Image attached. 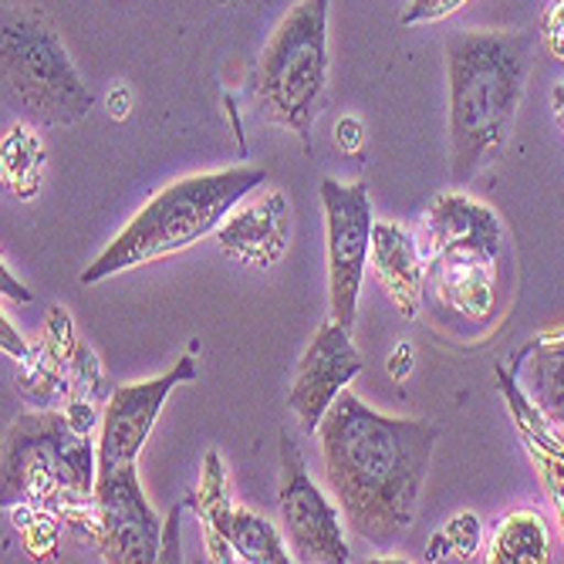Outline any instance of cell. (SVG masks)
<instances>
[{
	"label": "cell",
	"mask_w": 564,
	"mask_h": 564,
	"mask_svg": "<svg viewBox=\"0 0 564 564\" xmlns=\"http://www.w3.org/2000/svg\"><path fill=\"white\" fill-rule=\"evenodd\" d=\"M325 477L348 531L376 547H392L416 518L440 426L376 413L341 392L322 426Z\"/></svg>",
	"instance_id": "1"
},
{
	"label": "cell",
	"mask_w": 564,
	"mask_h": 564,
	"mask_svg": "<svg viewBox=\"0 0 564 564\" xmlns=\"http://www.w3.org/2000/svg\"><path fill=\"white\" fill-rule=\"evenodd\" d=\"M531 31H456L446 37L453 183H470L507 152L531 72Z\"/></svg>",
	"instance_id": "2"
},
{
	"label": "cell",
	"mask_w": 564,
	"mask_h": 564,
	"mask_svg": "<svg viewBox=\"0 0 564 564\" xmlns=\"http://www.w3.org/2000/svg\"><path fill=\"white\" fill-rule=\"evenodd\" d=\"M264 180L268 173L261 166H230L176 180L152 196L126 224V230L82 271V284H98L217 234L220 224L237 210V203L264 186Z\"/></svg>",
	"instance_id": "3"
},
{
	"label": "cell",
	"mask_w": 564,
	"mask_h": 564,
	"mask_svg": "<svg viewBox=\"0 0 564 564\" xmlns=\"http://www.w3.org/2000/svg\"><path fill=\"white\" fill-rule=\"evenodd\" d=\"M0 68L11 106L34 122L78 126L91 112V88L82 82L55 24L37 8L4 11Z\"/></svg>",
	"instance_id": "4"
},
{
	"label": "cell",
	"mask_w": 564,
	"mask_h": 564,
	"mask_svg": "<svg viewBox=\"0 0 564 564\" xmlns=\"http://www.w3.org/2000/svg\"><path fill=\"white\" fill-rule=\"evenodd\" d=\"M91 433H78L65 409H34L11 423L4 436V500L58 510L95 494Z\"/></svg>",
	"instance_id": "5"
},
{
	"label": "cell",
	"mask_w": 564,
	"mask_h": 564,
	"mask_svg": "<svg viewBox=\"0 0 564 564\" xmlns=\"http://www.w3.org/2000/svg\"><path fill=\"white\" fill-rule=\"evenodd\" d=\"M328 11L332 0H301L268 41L258 72V106L274 122L291 129L304 152H312V126L328 91Z\"/></svg>",
	"instance_id": "6"
},
{
	"label": "cell",
	"mask_w": 564,
	"mask_h": 564,
	"mask_svg": "<svg viewBox=\"0 0 564 564\" xmlns=\"http://www.w3.org/2000/svg\"><path fill=\"white\" fill-rule=\"evenodd\" d=\"M322 207H325V234H328V294L332 318L351 332L358 315V291L372 258V203L369 183H338L322 180Z\"/></svg>",
	"instance_id": "7"
},
{
	"label": "cell",
	"mask_w": 564,
	"mask_h": 564,
	"mask_svg": "<svg viewBox=\"0 0 564 564\" xmlns=\"http://www.w3.org/2000/svg\"><path fill=\"white\" fill-rule=\"evenodd\" d=\"M281 456V534L291 547V557L301 564H345L351 561L345 531H341V507H335L318 484L307 477L304 459L288 433L278 436Z\"/></svg>",
	"instance_id": "8"
},
{
	"label": "cell",
	"mask_w": 564,
	"mask_h": 564,
	"mask_svg": "<svg viewBox=\"0 0 564 564\" xmlns=\"http://www.w3.org/2000/svg\"><path fill=\"white\" fill-rule=\"evenodd\" d=\"M193 510L207 531V554L210 561H240L250 564H288L294 561L271 521L253 514L247 507H237L230 497V480L217 449L203 456V480L193 497Z\"/></svg>",
	"instance_id": "9"
},
{
	"label": "cell",
	"mask_w": 564,
	"mask_h": 564,
	"mask_svg": "<svg viewBox=\"0 0 564 564\" xmlns=\"http://www.w3.org/2000/svg\"><path fill=\"white\" fill-rule=\"evenodd\" d=\"M98 551L112 564H149L163 557V521L142 494L135 464L98 474Z\"/></svg>",
	"instance_id": "10"
},
{
	"label": "cell",
	"mask_w": 564,
	"mask_h": 564,
	"mask_svg": "<svg viewBox=\"0 0 564 564\" xmlns=\"http://www.w3.org/2000/svg\"><path fill=\"white\" fill-rule=\"evenodd\" d=\"M196 351V348H193ZM183 355L180 362L145 382L119 386L112 399L106 402V413H101V443H98V474H109L116 467L135 464L139 449L145 446L152 423H156L160 409L166 405L170 392L183 382L196 379V358Z\"/></svg>",
	"instance_id": "11"
},
{
	"label": "cell",
	"mask_w": 564,
	"mask_h": 564,
	"mask_svg": "<svg viewBox=\"0 0 564 564\" xmlns=\"http://www.w3.org/2000/svg\"><path fill=\"white\" fill-rule=\"evenodd\" d=\"M362 355L351 345L348 328L338 325L335 318L325 322L312 345L304 348V358L297 366V379L291 386V409L301 423L304 433H318L325 413L332 409V402L345 392V386L362 372Z\"/></svg>",
	"instance_id": "12"
},
{
	"label": "cell",
	"mask_w": 564,
	"mask_h": 564,
	"mask_svg": "<svg viewBox=\"0 0 564 564\" xmlns=\"http://www.w3.org/2000/svg\"><path fill=\"white\" fill-rule=\"evenodd\" d=\"M503 227L497 214L467 193H443L426 210V250L430 258H480L497 261Z\"/></svg>",
	"instance_id": "13"
},
{
	"label": "cell",
	"mask_w": 564,
	"mask_h": 564,
	"mask_svg": "<svg viewBox=\"0 0 564 564\" xmlns=\"http://www.w3.org/2000/svg\"><path fill=\"white\" fill-rule=\"evenodd\" d=\"M220 247L240 264L271 268L284 258L291 240V210L281 189H268L250 203H237V210L217 230Z\"/></svg>",
	"instance_id": "14"
},
{
	"label": "cell",
	"mask_w": 564,
	"mask_h": 564,
	"mask_svg": "<svg viewBox=\"0 0 564 564\" xmlns=\"http://www.w3.org/2000/svg\"><path fill=\"white\" fill-rule=\"evenodd\" d=\"M78 348V335L72 315L62 304L47 312V325L31 351V358L18 372V392L34 409H55L72 399V358Z\"/></svg>",
	"instance_id": "15"
},
{
	"label": "cell",
	"mask_w": 564,
	"mask_h": 564,
	"mask_svg": "<svg viewBox=\"0 0 564 564\" xmlns=\"http://www.w3.org/2000/svg\"><path fill=\"white\" fill-rule=\"evenodd\" d=\"M379 284L386 288L389 301L402 312V318H413L423 301V281H426V261L420 253L416 237L402 224L379 220L372 227V258Z\"/></svg>",
	"instance_id": "16"
},
{
	"label": "cell",
	"mask_w": 564,
	"mask_h": 564,
	"mask_svg": "<svg viewBox=\"0 0 564 564\" xmlns=\"http://www.w3.org/2000/svg\"><path fill=\"white\" fill-rule=\"evenodd\" d=\"M426 278L436 288V297L446 312L487 322L497 304V264L477 258H430Z\"/></svg>",
	"instance_id": "17"
},
{
	"label": "cell",
	"mask_w": 564,
	"mask_h": 564,
	"mask_svg": "<svg viewBox=\"0 0 564 564\" xmlns=\"http://www.w3.org/2000/svg\"><path fill=\"white\" fill-rule=\"evenodd\" d=\"M514 379L564 440V332L538 335L514 355Z\"/></svg>",
	"instance_id": "18"
},
{
	"label": "cell",
	"mask_w": 564,
	"mask_h": 564,
	"mask_svg": "<svg viewBox=\"0 0 564 564\" xmlns=\"http://www.w3.org/2000/svg\"><path fill=\"white\" fill-rule=\"evenodd\" d=\"M494 564H544L551 561L547 528L534 510H514L497 524L490 557Z\"/></svg>",
	"instance_id": "19"
},
{
	"label": "cell",
	"mask_w": 564,
	"mask_h": 564,
	"mask_svg": "<svg viewBox=\"0 0 564 564\" xmlns=\"http://www.w3.org/2000/svg\"><path fill=\"white\" fill-rule=\"evenodd\" d=\"M0 163H4V183L18 199H34L44 173V145L37 132L28 126H14L0 145Z\"/></svg>",
	"instance_id": "20"
},
{
	"label": "cell",
	"mask_w": 564,
	"mask_h": 564,
	"mask_svg": "<svg viewBox=\"0 0 564 564\" xmlns=\"http://www.w3.org/2000/svg\"><path fill=\"white\" fill-rule=\"evenodd\" d=\"M480 518L477 514H456L433 534L426 547V561H470L480 551Z\"/></svg>",
	"instance_id": "21"
},
{
	"label": "cell",
	"mask_w": 564,
	"mask_h": 564,
	"mask_svg": "<svg viewBox=\"0 0 564 564\" xmlns=\"http://www.w3.org/2000/svg\"><path fill=\"white\" fill-rule=\"evenodd\" d=\"M112 386L106 379V369L98 366V355L91 351L88 341L78 338L75 358H72V399H88V402H109Z\"/></svg>",
	"instance_id": "22"
},
{
	"label": "cell",
	"mask_w": 564,
	"mask_h": 564,
	"mask_svg": "<svg viewBox=\"0 0 564 564\" xmlns=\"http://www.w3.org/2000/svg\"><path fill=\"white\" fill-rule=\"evenodd\" d=\"M467 0H409V8L402 11V24L405 28H416V24H433V21H443L449 18L453 11L464 8Z\"/></svg>",
	"instance_id": "23"
},
{
	"label": "cell",
	"mask_w": 564,
	"mask_h": 564,
	"mask_svg": "<svg viewBox=\"0 0 564 564\" xmlns=\"http://www.w3.org/2000/svg\"><path fill=\"white\" fill-rule=\"evenodd\" d=\"M544 37H547L551 55L564 62V0H554L544 11Z\"/></svg>",
	"instance_id": "24"
},
{
	"label": "cell",
	"mask_w": 564,
	"mask_h": 564,
	"mask_svg": "<svg viewBox=\"0 0 564 564\" xmlns=\"http://www.w3.org/2000/svg\"><path fill=\"white\" fill-rule=\"evenodd\" d=\"M65 416H68V423H72L78 433H91V430L101 423V416H98V402H88V399H68V402H65Z\"/></svg>",
	"instance_id": "25"
},
{
	"label": "cell",
	"mask_w": 564,
	"mask_h": 564,
	"mask_svg": "<svg viewBox=\"0 0 564 564\" xmlns=\"http://www.w3.org/2000/svg\"><path fill=\"white\" fill-rule=\"evenodd\" d=\"M362 122H358L355 116H345L341 122H338V129H335V142H338V149L341 152H348V156H355L358 149H362Z\"/></svg>",
	"instance_id": "26"
},
{
	"label": "cell",
	"mask_w": 564,
	"mask_h": 564,
	"mask_svg": "<svg viewBox=\"0 0 564 564\" xmlns=\"http://www.w3.org/2000/svg\"><path fill=\"white\" fill-rule=\"evenodd\" d=\"M0 348H4V351H8L11 358H18L21 366L28 362V358H31V351H34V348H31V345H28V341H24V338L18 335V328H14V325H11L8 318H0Z\"/></svg>",
	"instance_id": "27"
},
{
	"label": "cell",
	"mask_w": 564,
	"mask_h": 564,
	"mask_svg": "<svg viewBox=\"0 0 564 564\" xmlns=\"http://www.w3.org/2000/svg\"><path fill=\"white\" fill-rule=\"evenodd\" d=\"M0 291H4L8 297H14V301H31V297H34V291H28L8 268L0 271Z\"/></svg>",
	"instance_id": "28"
},
{
	"label": "cell",
	"mask_w": 564,
	"mask_h": 564,
	"mask_svg": "<svg viewBox=\"0 0 564 564\" xmlns=\"http://www.w3.org/2000/svg\"><path fill=\"white\" fill-rule=\"evenodd\" d=\"M551 116H554V126L564 132V82L551 88Z\"/></svg>",
	"instance_id": "29"
},
{
	"label": "cell",
	"mask_w": 564,
	"mask_h": 564,
	"mask_svg": "<svg viewBox=\"0 0 564 564\" xmlns=\"http://www.w3.org/2000/svg\"><path fill=\"white\" fill-rule=\"evenodd\" d=\"M405 358H413V351H409V345H399L395 355H392V376H395V379L405 376Z\"/></svg>",
	"instance_id": "30"
},
{
	"label": "cell",
	"mask_w": 564,
	"mask_h": 564,
	"mask_svg": "<svg viewBox=\"0 0 564 564\" xmlns=\"http://www.w3.org/2000/svg\"><path fill=\"white\" fill-rule=\"evenodd\" d=\"M557 524H561V538H564V500H557Z\"/></svg>",
	"instance_id": "31"
}]
</instances>
